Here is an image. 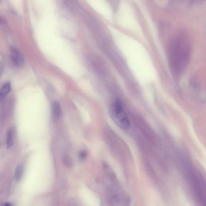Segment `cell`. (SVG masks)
<instances>
[{
	"label": "cell",
	"instance_id": "1",
	"mask_svg": "<svg viewBox=\"0 0 206 206\" xmlns=\"http://www.w3.org/2000/svg\"><path fill=\"white\" fill-rule=\"evenodd\" d=\"M190 47L186 41L180 39L174 42L170 48V64L175 75H180L186 68L190 56Z\"/></svg>",
	"mask_w": 206,
	"mask_h": 206
},
{
	"label": "cell",
	"instance_id": "4",
	"mask_svg": "<svg viewBox=\"0 0 206 206\" xmlns=\"http://www.w3.org/2000/svg\"><path fill=\"white\" fill-rule=\"evenodd\" d=\"M52 116L54 121L59 120L61 116V108L60 104L58 101H54L52 104Z\"/></svg>",
	"mask_w": 206,
	"mask_h": 206
},
{
	"label": "cell",
	"instance_id": "11",
	"mask_svg": "<svg viewBox=\"0 0 206 206\" xmlns=\"http://www.w3.org/2000/svg\"><path fill=\"white\" fill-rule=\"evenodd\" d=\"M3 19H2L1 17H0V24L3 23Z\"/></svg>",
	"mask_w": 206,
	"mask_h": 206
},
{
	"label": "cell",
	"instance_id": "7",
	"mask_svg": "<svg viewBox=\"0 0 206 206\" xmlns=\"http://www.w3.org/2000/svg\"><path fill=\"white\" fill-rule=\"evenodd\" d=\"M23 171V166L20 165L17 166L15 171V177L17 181H20L21 178Z\"/></svg>",
	"mask_w": 206,
	"mask_h": 206
},
{
	"label": "cell",
	"instance_id": "2",
	"mask_svg": "<svg viewBox=\"0 0 206 206\" xmlns=\"http://www.w3.org/2000/svg\"><path fill=\"white\" fill-rule=\"evenodd\" d=\"M110 113L112 120L118 127L124 130L130 129L129 120L125 111L123 104L120 100H116L112 103Z\"/></svg>",
	"mask_w": 206,
	"mask_h": 206
},
{
	"label": "cell",
	"instance_id": "9",
	"mask_svg": "<svg viewBox=\"0 0 206 206\" xmlns=\"http://www.w3.org/2000/svg\"><path fill=\"white\" fill-rule=\"evenodd\" d=\"M87 156V153L86 151H82L80 152V154H79V157H80V158L82 159V160H83V159L86 158Z\"/></svg>",
	"mask_w": 206,
	"mask_h": 206
},
{
	"label": "cell",
	"instance_id": "5",
	"mask_svg": "<svg viewBox=\"0 0 206 206\" xmlns=\"http://www.w3.org/2000/svg\"><path fill=\"white\" fill-rule=\"evenodd\" d=\"M11 86L10 83H7L4 84L0 89V100H3L7 95L10 92Z\"/></svg>",
	"mask_w": 206,
	"mask_h": 206
},
{
	"label": "cell",
	"instance_id": "6",
	"mask_svg": "<svg viewBox=\"0 0 206 206\" xmlns=\"http://www.w3.org/2000/svg\"><path fill=\"white\" fill-rule=\"evenodd\" d=\"M13 143V131L12 129H9L7 134V146L8 148H10Z\"/></svg>",
	"mask_w": 206,
	"mask_h": 206
},
{
	"label": "cell",
	"instance_id": "10",
	"mask_svg": "<svg viewBox=\"0 0 206 206\" xmlns=\"http://www.w3.org/2000/svg\"><path fill=\"white\" fill-rule=\"evenodd\" d=\"M110 3L112 4V6L114 7H115L118 3V0H109Z\"/></svg>",
	"mask_w": 206,
	"mask_h": 206
},
{
	"label": "cell",
	"instance_id": "3",
	"mask_svg": "<svg viewBox=\"0 0 206 206\" xmlns=\"http://www.w3.org/2000/svg\"><path fill=\"white\" fill-rule=\"evenodd\" d=\"M10 55L12 63L16 66H22L24 63V59L19 50L16 48H12L11 50Z\"/></svg>",
	"mask_w": 206,
	"mask_h": 206
},
{
	"label": "cell",
	"instance_id": "8",
	"mask_svg": "<svg viewBox=\"0 0 206 206\" xmlns=\"http://www.w3.org/2000/svg\"><path fill=\"white\" fill-rule=\"evenodd\" d=\"M63 161L64 164L67 167H71L72 165V160L68 155H64L63 157Z\"/></svg>",
	"mask_w": 206,
	"mask_h": 206
}]
</instances>
